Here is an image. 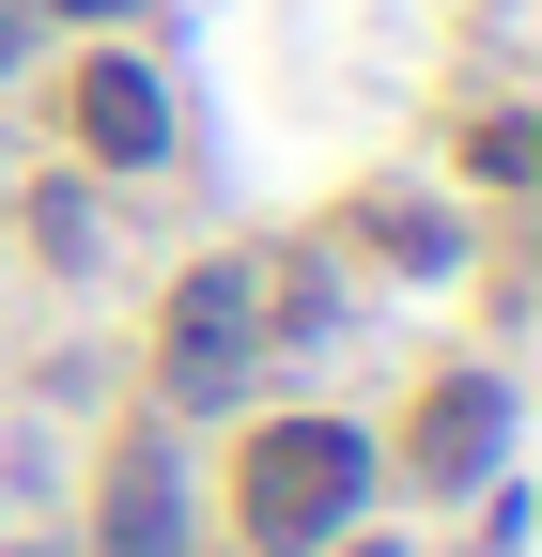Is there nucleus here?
Masks as SVG:
<instances>
[{
	"label": "nucleus",
	"instance_id": "f257e3e1",
	"mask_svg": "<svg viewBox=\"0 0 542 557\" xmlns=\"http://www.w3.org/2000/svg\"><path fill=\"white\" fill-rule=\"evenodd\" d=\"M357 480H372V449L342 434V418H295V434H248V542H280V557L342 542Z\"/></svg>",
	"mask_w": 542,
	"mask_h": 557
},
{
	"label": "nucleus",
	"instance_id": "f03ea898",
	"mask_svg": "<svg viewBox=\"0 0 542 557\" xmlns=\"http://www.w3.org/2000/svg\"><path fill=\"white\" fill-rule=\"evenodd\" d=\"M248 341H263V263H248V248L186 263V278H171V325H156V372H171V403H218V387L248 372Z\"/></svg>",
	"mask_w": 542,
	"mask_h": 557
},
{
	"label": "nucleus",
	"instance_id": "7ed1b4c3",
	"mask_svg": "<svg viewBox=\"0 0 542 557\" xmlns=\"http://www.w3.org/2000/svg\"><path fill=\"white\" fill-rule=\"evenodd\" d=\"M94 557H186V480H171V434H124L109 449V527Z\"/></svg>",
	"mask_w": 542,
	"mask_h": 557
},
{
	"label": "nucleus",
	"instance_id": "20e7f679",
	"mask_svg": "<svg viewBox=\"0 0 542 557\" xmlns=\"http://www.w3.org/2000/svg\"><path fill=\"white\" fill-rule=\"evenodd\" d=\"M78 139H94L109 171H140L156 139H171V94L140 78V62H94V78H78Z\"/></svg>",
	"mask_w": 542,
	"mask_h": 557
},
{
	"label": "nucleus",
	"instance_id": "39448f33",
	"mask_svg": "<svg viewBox=\"0 0 542 557\" xmlns=\"http://www.w3.org/2000/svg\"><path fill=\"white\" fill-rule=\"evenodd\" d=\"M496 434H512V387H434V418H419V480H481L496 465Z\"/></svg>",
	"mask_w": 542,
	"mask_h": 557
},
{
	"label": "nucleus",
	"instance_id": "423d86ee",
	"mask_svg": "<svg viewBox=\"0 0 542 557\" xmlns=\"http://www.w3.org/2000/svg\"><path fill=\"white\" fill-rule=\"evenodd\" d=\"M16 47H32V16H16V0H0V62H16Z\"/></svg>",
	"mask_w": 542,
	"mask_h": 557
},
{
	"label": "nucleus",
	"instance_id": "0eeeda50",
	"mask_svg": "<svg viewBox=\"0 0 542 557\" xmlns=\"http://www.w3.org/2000/svg\"><path fill=\"white\" fill-rule=\"evenodd\" d=\"M62 16H140V0H62Z\"/></svg>",
	"mask_w": 542,
	"mask_h": 557
}]
</instances>
